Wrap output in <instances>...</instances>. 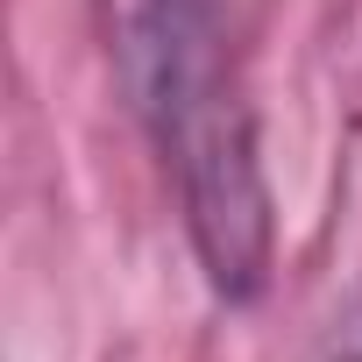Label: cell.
<instances>
[{"label": "cell", "mask_w": 362, "mask_h": 362, "mask_svg": "<svg viewBox=\"0 0 362 362\" xmlns=\"http://www.w3.org/2000/svg\"><path fill=\"white\" fill-rule=\"evenodd\" d=\"M121 78L163 170L177 177V206L206 284L221 298H256L270 277V185L221 15L206 0H128Z\"/></svg>", "instance_id": "cell-1"}, {"label": "cell", "mask_w": 362, "mask_h": 362, "mask_svg": "<svg viewBox=\"0 0 362 362\" xmlns=\"http://www.w3.org/2000/svg\"><path fill=\"white\" fill-rule=\"evenodd\" d=\"M291 362H362V277H348L327 298V313H313Z\"/></svg>", "instance_id": "cell-2"}]
</instances>
